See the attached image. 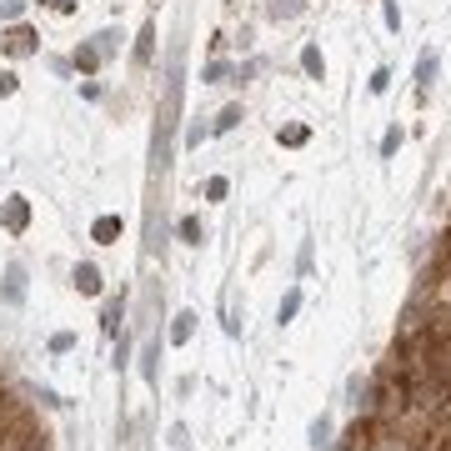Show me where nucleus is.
<instances>
[{
	"instance_id": "obj_1",
	"label": "nucleus",
	"mask_w": 451,
	"mask_h": 451,
	"mask_svg": "<svg viewBox=\"0 0 451 451\" xmlns=\"http://www.w3.org/2000/svg\"><path fill=\"white\" fill-rule=\"evenodd\" d=\"M0 301H6V306H25V266H20V261L6 266V281H0Z\"/></svg>"
},
{
	"instance_id": "obj_2",
	"label": "nucleus",
	"mask_w": 451,
	"mask_h": 451,
	"mask_svg": "<svg viewBox=\"0 0 451 451\" xmlns=\"http://www.w3.org/2000/svg\"><path fill=\"white\" fill-rule=\"evenodd\" d=\"M0 221H6L11 236H20L25 226H30V201H25V196H11L6 206H0Z\"/></svg>"
},
{
	"instance_id": "obj_3",
	"label": "nucleus",
	"mask_w": 451,
	"mask_h": 451,
	"mask_svg": "<svg viewBox=\"0 0 451 451\" xmlns=\"http://www.w3.org/2000/svg\"><path fill=\"white\" fill-rule=\"evenodd\" d=\"M71 281H76V291H81V296H100V286H105V281H100V271H95L90 261H81Z\"/></svg>"
},
{
	"instance_id": "obj_4",
	"label": "nucleus",
	"mask_w": 451,
	"mask_h": 451,
	"mask_svg": "<svg viewBox=\"0 0 451 451\" xmlns=\"http://www.w3.org/2000/svg\"><path fill=\"white\" fill-rule=\"evenodd\" d=\"M6 50H11V55H35V30H30V25H11Z\"/></svg>"
},
{
	"instance_id": "obj_5",
	"label": "nucleus",
	"mask_w": 451,
	"mask_h": 451,
	"mask_svg": "<svg viewBox=\"0 0 451 451\" xmlns=\"http://www.w3.org/2000/svg\"><path fill=\"white\" fill-rule=\"evenodd\" d=\"M116 236H121V216H95V226H90V241L110 246Z\"/></svg>"
},
{
	"instance_id": "obj_6",
	"label": "nucleus",
	"mask_w": 451,
	"mask_h": 451,
	"mask_svg": "<svg viewBox=\"0 0 451 451\" xmlns=\"http://www.w3.org/2000/svg\"><path fill=\"white\" fill-rule=\"evenodd\" d=\"M151 61H156V25L146 20L141 35H136V66H151Z\"/></svg>"
},
{
	"instance_id": "obj_7",
	"label": "nucleus",
	"mask_w": 451,
	"mask_h": 451,
	"mask_svg": "<svg viewBox=\"0 0 451 451\" xmlns=\"http://www.w3.org/2000/svg\"><path fill=\"white\" fill-rule=\"evenodd\" d=\"M156 361H160V336H151V341H146V356H141V376H146L151 386L160 381V366H156Z\"/></svg>"
},
{
	"instance_id": "obj_8",
	"label": "nucleus",
	"mask_w": 451,
	"mask_h": 451,
	"mask_svg": "<svg viewBox=\"0 0 451 451\" xmlns=\"http://www.w3.org/2000/svg\"><path fill=\"white\" fill-rule=\"evenodd\" d=\"M196 336V311H181L176 321H171V346H186Z\"/></svg>"
},
{
	"instance_id": "obj_9",
	"label": "nucleus",
	"mask_w": 451,
	"mask_h": 451,
	"mask_svg": "<svg viewBox=\"0 0 451 451\" xmlns=\"http://www.w3.org/2000/svg\"><path fill=\"white\" fill-rule=\"evenodd\" d=\"M121 316H126V301H121V296H110V301H105V316H100L105 336H116V331H121Z\"/></svg>"
},
{
	"instance_id": "obj_10",
	"label": "nucleus",
	"mask_w": 451,
	"mask_h": 451,
	"mask_svg": "<svg viewBox=\"0 0 451 451\" xmlns=\"http://www.w3.org/2000/svg\"><path fill=\"white\" fill-rule=\"evenodd\" d=\"M436 66H441V55H436V50H426L421 61H416V86H421V90L436 81Z\"/></svg>"
},
{
	"instance_id": "obj_11",
	"label": "nucleus",
	"mask_w": 451,
	"mask_h": 451,
	"mask_svg": "<svg viewBox=\"0 0 451 451\" xmlns=\"http://www.w3.org/2000/svg\"><path fill=\"white\" fill-rule=\"evenodd\" d=\"M241 126V105H226L221 116H216V126H211V136H226V131H236Z\"/></svg>"
},
{
	"instance_id": "obj_12",
	"label": "nucleus",
	"mask_w": 451,
	"mask_h": 451,
	"mask_svg": "<svg viewBox=\"0 0 451 451\" xmlns=\"http://www.w3.org/2000/svg\"><path fill=\"white\" fill-rule=\"evenodd\" d=\"M296 311H301V286H291L286 296H281V311H276V321H281V326H286V321H291Z\"/></svg>"
},
{
	"instance_id": "obj_13",
	"label": "nucleus",
	"mask_w": 451,
	"mask_h": 451,
	"mask_svg": "<svg viewBox=\"0 0 451 451\" xmlns=\"http://www.w3.org/2000/svg\"><path fill=\"white\" fill-rule=\"evenodd\" d=\"M181 241H186V246H201V241H206V226H201L196 216H181Z\"/></svg>"
},
{
	"instance_id": "obj_14",
	"label": "nucleus",
	"mask_w": 451,
	"mask_h": 451,
	"mask_svg": "<svg viewBox=\"0 0 451 451\" xmlns=\"http://www.w3.org/2000/svg\"><path fill=\"white\" fill-rule=\"evenodd\" d=\"M301 71H306V76H316V81L326 76V61H321V50H316V45H306V50H301Z\"/></svg>"
},
{
	"instance_id": "obj_15",
	"label": "nucleus",
	"mask_w": 451,
	"mask_h": 451,
	"mask_svg": "<svg viewBox=\"0 0 451 451\" xmlns=\"http://www.w3.org/2000/svg\"><path fill=\"white\" fill-rule=\"evenodd\" d=\"M311 446H316V451L331 446V416H316V421H311Z\"/></svg>"
},
{
	"instance_id": "obj_16",
	"label": "nucleus",
	"mask_w": 451,
	"mask_h": 451,
	"mask_svg": "<svg viewBox=\"0 0 451 451\" xmlns=\"http://www.w3.org/2000/svg\"><path fill=\"white\" fill-rule=\"evenodd\" d=\"M95 66H100V50H95V45H81V50H76V71H81V76H90Z\"/></svg>"
},
{
	"instance_id": "obj_17",
	"label": "nucleus",
	"mask_w": 451,
	"mask_h": 451,
	"mask_svg": "<svg viewBox=\"0 0 451 451\" xmlns=\"http://www.w3.org/2000/svg\"><path fill=\"white\" fill-rule=\"evenodd\" d=\"M231 76H236V66H226V61H211V66H206V81H211V86L231 81Z\"/></svg>"
},
{
	"instance_id": "obj_18",
	"label": "nucleus",
	"mask_w": 451,
	"mask_h": 451,
	"mask_svg": "<svg viewBox=\"0 0 451 451\" xmlns=\"http://www.w3.org/2000/svg\"><path fill=\"white\" fill-rule=\"evenodd\" d=\"M50 351H55V356L76 351V336H71V331H55V336H50Z\"/></svg>"
},
{
	"instance_id": "obj_19",
	"label": "nucleus",
	"mask_w": 451,
	"mask_h": 451,
	"mask_svg": "<svg viewBox=\"0 0 451 451\" xmlns=\"http://www.w3.org/2000/svg\"><path fill=\"white\" fill-rule=\"evenodd\" d=\"M271 16H276V20H291V16H301V0H276V6H271Z\"/></svg>"
},
{
	"instance_id": "obj_20",
	"label": "nucleus",
	"mask_w": 451,
	"mask_h": 451,
	"mask_svg": "<svg viewBox=\"0 0 451 451\" xmlns=\"http://www.w3.org/2000/svg\"><path fill=\"white\" fill-rule=\"evenodd\" d=\"M226 191H231V181H226V176H211V181H206V201H226Z\"/></svg>"
},
{
	"instance_id": "obj_21",
	"label": "nucleus",
	"mask_w": 451,
	"mask_h": 451,
	"mask_svg": "<svg viewBox=\"0 0 451 451\" xmlns=\"http://www.w3.org/2000/svg\"><path fill=\"white\" fill-rule=\"evenodd\" d=\"M306 126H286V131H281V146H306Z\"/></svg>"
},
{
	"instance_id": "obj_22",
	"label": "nucleus",
	"mask_w": 451,
	"mask_h": 451,
	"mask_svg": "<svg viewBox=\"0 0 451 451\" xmlns=\"http://www.w3.org/2000/svg\"><path fill=\"white\" fill-rule=\"evenodd\" d=\"M25 11V0H0V20H20Z\"/></svg>"
},
{
	"instance_id": "obj_23",
	"label": "nucleus",
	"mask_w": 451,
	"mask_h": 451,
	"mask_svg": "<svg viewBox=\"0 0 451 451\" xmlns=\"http://www.w3.org/2000/svg\"><path fill=\"white\" fill-rule=\"evenodd\" d=\"M397 146H402V131H397V126H391V131L381 136V156H397Z\"/></svg>"
},
{
	"instance_id": "obj_24",
	"label": "nucleus",
	"mask_w": 451,
	"mask_h": 451,
	"mask_svg": "<svg viewBox=\"0 0 451 451\" xmlns=\"http://www.w3.org/2000/svg\"><path fill=\"white\" fill-rule=\"evenodd\" d=\"M95 50H100V61H105V55L116 50V30H100V35H95Z\"/></svg>"
},
{
	"instance_id": "obj_25",
	"label": "nucleus",
	"mask_w": 451,
	"mask_h": 451,
	"mask_svg": "<svg viewBox=\"0 0 451 451\" xmlns=\"http://www.w3.org/2000/svg\"><path fill=\"white\" fill-rule=\"evenodd\" d=\"M346 391H351V406H361V397H366V381H361V376H351V381H346Z\"/></svg>"
},
{
	"instance_id": "obj_26",
	"label": "nucleus",
	"mask_w": 451,
	"mask_h": 451,
	"mask_svg": "<svg viewBox=\"0 0 451 451\" xmlns=\"http://www.w3.org/2000/svg\"><path fill=\"white\" fill-rule=\"evenodd\" d=\"M201 141H211V126H191L186 131V146H201Z\"/></svg>"
},
{
	"instance_id": "obj_27",
	"label": "nucleus",
	"mask_w": 451,
	"mask_h": 451,
	"mask_svg": "<svg viewBox=\"0 0 451 451\" xmlns=\"http://www.w3.org/2000/svg\"><path fill=\"white\" fill-rule=\"evenodd\" d=\"M40 6H50L55 16H71V11H76V0H40Z\"/></svg>"
},
{
	"instance_id": "obj_28",
	"label": "nucleus",
	"mask_w": 451,
	"mask_h": 451,
	"mask_svg": "<svg viewBox=\"0 0 451 451\" xmlns=\"http://www.w3.org/2000/svg\"><path fill=\"white\" fill-rule=\"evenodd\" d=\"M386 30H402V11L391 6V0H386Z\"/></svg>"
},
{
	"instance_id": "obj_29",
	"label": "nucleus",
	"mask_w": 451,
	"mask_h": 451,
	"mask_svg": "<svg viewBox=\"0 0 451 451\" xmlns=\"http://www.w3.org/2000/svg\"><path fill=\"white\" fill-rule=\"evenodd\" d=\"M0 95H16V71H0Z\"/></svg>"
},
{
	"instance_id": "obj_30",
	"label": "nucleus",
	"mask_w": 451,
	"mask_h": 451,
	"mask_svg": "<svg viewBox=\"0 0 451 451\" xmlns=\"http://www.w3.org/2000/svg\"><path fill=\"white\" fill-rule=\"evenodd\" d=\"M386 86H391V71H376V76H371V90H376V95H381V90H386Z\"/></svg>"
}]
</instances>
